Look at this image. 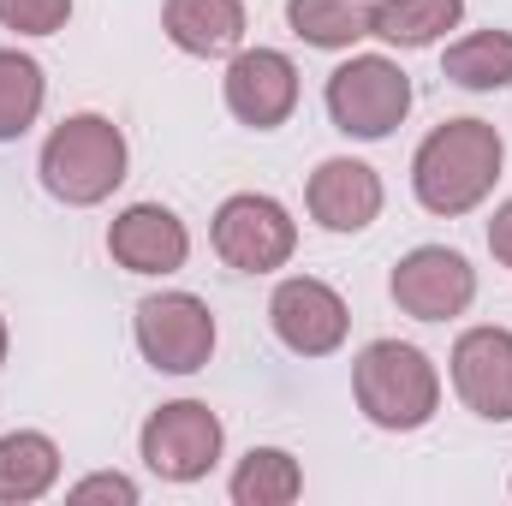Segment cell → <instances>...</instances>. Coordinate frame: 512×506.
Here are the masks:
<instances>
[{"label":"cell","instance_id":"6da1fadb","mask_svg":"<svg viewBox=\"0 0 512 506\" xmlns=\"http://www.w3.org/2000/svg\"><path fill=\"white\" fill-rule=\"evenodd\" d=\"M501 161H507V143L489 120H447V126H435L417 143L411 191H417V203L429 215L459 221L477 203H489V191L501 179Z\"/></svg>","mask_w":512,"mask_h":506},{"label":"cell","instance_id":"7a4b0ae2","mask_svg":"<svg viewBox=\"0 0 512 506\" xmlns=\"http://www.w3.org/2000/svg\"><path fill=\"white\" fill-rule=\"evenodd\" d=\"M42 191L66 209H96L126 185V131L108 114H72L42 143Z\"/></svg>","mask_w":512,"mask_h":506},{"label":"cell","instance_id":"3957f363","mask_svg":"<svg viewBox=\"0 0 512 506\" xmlns=\"http://www.w3.org/2000/svg\"><path fill=\"white\" fill-rule=\"evenodd\" d=\"M352 393L376 429L411 435L441 411V370L429 364V352H417L405 340H370L352 364Z\"/></svg>","mask_w":512,"mask_h":506},{"label":"cell","instance_id":"277c9868","mask_svg":"<svg viewBox=\"0 0 512 506\" xmlns=\"http://www.w3.org/2000/svg\"><path fill=\"white\" fill-rule=\"evenodd\" d=\"M411 114V78L387 54H352L328 72V120L358 143H382Z\"/></svg>","mask_w":512,"mask_h":506},{"label":"cell","instance_id":"5b68a950","mask_svg":"<svg viewBox=\"0 0 512 506\" xmlns=\"http://www.w3.org/2000/svg\"><path fill=\"white\" fill-rule=\"evenodd\" d=\"M137 352L161 376H197L215 358V310L197 292H149L131 316Z\"/></svg>","mask_w":512,"mask_h":506},{"label":"cell","instance_id":"8992f818","mask_svg":"<svg viewBox=\"0 0 512 506\" xmlns=\"http://www.w3.org/2000/svg\"><path fill=\"white\" fill-rule=\"evenodd\" d=\"M221 447H227V429H221V417L203 399H173V405L149 411V423L137 435V453H143V465L161 483H197V477H209L215 459H221Z\"/></svg>","mask_w":512,"mask_h":506},{"label":"cell","instance_id":"52a82bcc","mask_svg":"<svg viewBox=\"0 0 512 506\" xmlns=\"http://www.w3.org/2000/svg\"><path fill=\"white\" fill-rule=\"evenodd\" d=\"M209 239H215V256L227 268H239V274H274L298 251V221L286 215V203H274L262 191H239V197H227L215 209Z\"/></svg>","mask_w":512,"mask_h":506},{"label":"cell","instance_id":"ba28073f","mask_svg":"<svg viewBox=\"0 0 512 506\" xmlns=\"http://www.w3.org/2000/svg\"><path fill=\"white\" fill-rule=\"evenodd\" d=\"M387 292L411 322H453L477 298V268L447 245H417V251H405L393 262Z\"/></svg>","mask_w":512,"mask_h":506},{"label":"cell","instance_id":"9c48e42d","mask_svg":"<svg viewBox=\"0 0 512 506\" xmlns=\"http://www.w3.org/2000/svg\"><path fill=\"white\" fill-rule=\"evenodd\" d=\"M268 322H274V340H280L286 352H298V358H328V352L346 346L352 310H346V298H340L328 280H316V274H292V280L274 286V298H268Z\"/></svg>","mask_w":512,"mask_h":506},{"label":"cell","instance_id":"30bf717a","mask_svg":"<svg viewBox=\"0 0 512 506\" xmlns=\"http://www.w3.org/2000/svg\"><path fill=\"white\" fill-rule=\"evenodd\" d=\"M221 96H227V114L239 126L274 131V126H286L292 108H298V66L280 48H239L227 60Z\"/></svg>","mask_w":512,"mask_h":506},{"label":"cell","instance_id":"8fae6325","mask_svg":"<svg viewBox=\"0 0 512 506\" xmlns=\"http://www.w3.org/2000/svg\"><path fill=\"white\" fill-rule=\"evenodd\" d=\"M453 393L483 423H512V328H465L453 340Z\"/></svg>","mask_w":512,"mask_h":506},{"label":"cell","instance_id":"7c38bea8","mask_svg":"<svg viewBox=\"0 0 512 506\" xmlns=\"http://www.w3.org/2000/svg\"><path fill=\"white\" fill-rule=\"evenodd\" d=\"M382 203V173L370 161H352V155H328L304 185V209L322 233H364L382 215Z\"/></svg>","mask_w":512,"mask_h":506},{"label":"cell","instance_id":"4fadbf2b","mask_svg":"<svg viewBox=\"0 0 512 506\" xmlns=\"http://www.w3.org/2000/svg\"><path fill=\"white\" fill-rule=\"evenodd\" d=\"M108 256L126 274H179L191 256V233L167 203H131L108 227Z\"/></svg>","mask_w":512,"mask_h":506},{"label":"cell","instance_id":"5bb4252c","mask_svg":"<svg viewBox=\"0 0 512 506\" xmlns=\"http://www.w3.org/2000/svg\"><path fill=\"white\" fill-rule=\"evenodd\" d=\"M161 30L179 54L197 60H233L245 42V0H167Z\"/></svg>","mask_w":512,"mask_h":506},{"label":"cell","instance_id":"9a60e30c","mask_svg":"<svg viewBox=\"0 0 512 506\" xmlns=\"http://www.w3.org/2000/svg\"><path fill=\"white\" fill-rule=\"evenodd\" d=\"M60 483V447L42 429L0 435V506H30Z\"/></svg>","mask_w":512,"mask_h":506},{"label":"cell","instance_id":"2e32d148","mask_svg":"<svg viewBox=\"0 0 512 506\" xmlns=\"http://www.w3.org/2000/svg\"><path fill=\"white\" fill-rule=\"evenodd\" d=\"M465 0H376L370 6V36L387 48H435L447 30H459Z\"/></svg>","mask_w":512,"mask_h":506},{"label":"cell","instance_id":"e0dca14e","mask_svg":"<svg viewBox=\"0 0 512 506\" xmlns=\"http://www.w3.org/2000/svg\"><path fill=\"white\" fill-rule=\"evenodd\" d=\"M441 78L459 84V90H471V96L507 90L512 84V30H471V36H459L441 54Z\"/></svg>","mask_w":512,"mask_h":506},{"label":"cell","instance_id":"ac0fdd59","mask_svg":"<svg viewBox=\"0 0 512 506\" xmlns=\"http://www.w3.org/2000/svg\"><path fill=\"white\" fill-rule=\"evenodd\" d=\"M286 24L298 42L340 54L370 36V6L364 0H286Z\"/></svg>","mask_w":512,"mask_h":506},{"label":"cell","instance_id":"d6986e66","mask_svg":"<svg viewBox=\"0 0 512 506\" xmlns=\"http://www.w3.org/2000/svg\"><path fill=\"white\" fill-rule=\"evenodd\" d=\"M304 495V471L286 447H251L233 471V501L239 506H286Z\"/></svg>","mask_w":512,"mask_h":506},{"label":"cell","instance_id":"ffe728a7","mask_svg":"<svg viewBox=\"0 0 512 506\" xmlns=\"http://www.w3.org/2000/svg\"><path fill=\"white\" fill-rule=\"evenodd\" d=\"M42 102H48L42 66L30 54H18V48H0V143H12V137H24L36 126Z\"/></svg>","mask_w":512,"mask_h":506},{"label":"cell","instance_id":"44dd1931","mask_svg":"<svg viewBox=\"0 0 512 506\" xmlns=\"http://www.w3.org/2000/svg\"><path fill=\"white\" fill-rule=\"evenodd\" d=\"M66 18H72V0H0V24L18 36H54L66 30Z\"/></svg>","mask_w":512,"mask_h":506},{"label":"cell","instance_id":"7402d4cb","mask_svg":"<svg viewBox=\"0 0 512 506\" xmlns=\"http://www.w3.org/2000/svg\"><path fill=\"white\" fill-rule=\"evenodd\" d=\"M72 501H120V506H137V483L120 477V471H96L84 483H72Z\"/></svg>","mask_w":512,"mask_h":506},{"label":"cell","instance_id":"603a6c76","mask_svg":"<svg viewBox=\"0 0 512 506\" xmlns=\"http://www.w3.org/2000/svg\"><path fill=\"white\" fill-rule=\"evenodd\" d=\"M489 251H495L501 268H512V197L495 209V221H489Z\"/></svg>","mask_w":512,"mask_h":506},{"label":"cell","instance_id":"cb8c5ba5","mask_svg":"<svg viewBox=\"0 0 512 506\" xmlns=\"http://www.w3.org/2000/svg\"><path fill=\"white\" fill-rule=\"evenodd\" d=\"M0 364H6V322H0Z\"/></svg>","mask_w":512,"mask_h":506}]
</instances>
